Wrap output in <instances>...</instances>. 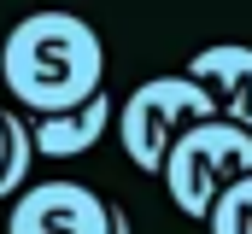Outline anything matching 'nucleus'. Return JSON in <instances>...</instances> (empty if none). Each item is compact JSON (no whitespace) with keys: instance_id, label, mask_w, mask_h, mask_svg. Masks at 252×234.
I'll return each mask as SVG.
<instances>
[{"instance_id":"nucleus-8","label":"nucleus","mask_w":252,"mask_h":234,"mask_svg":"<svg viewBox=\"0 0 252 234\" xmlns=\"http://www.w3.org/2000/svg\"><path fill=\"white\" fill-rule=\"evenodd\" d=\"M205 229L211 234H252V176H241L235 187H223L205 211Z\"/></svg>"},{"instance_id":"nucleus-10","label":"nucleus","mask_w":252,"mask_h":234,"mask_svg":"<svg viewBox=\"0 0 252 234\" xmlns=\"http://www.w3.org/2000/svg\"><path fill=\"white\" fill-rule=\"evenodd\" d=\"M0 164H6V117H0Z\"/></svg>"},{"instance_id":"nucleus-7","label":"nucleus","mask_w":252,"mask_h":234,"mask_svg":"<svg viewBox=\"0 0 252 234\" xmlns=\"http://www.w3.org/2000/svg\"><path fill=\"white\" fill-rule=\"evenodd\" d=\"M6 117V164H0V205L24 193V181L35 170V135H30V117L24 112H0Z\"/></svg>"},{"instance_id":"nucleus-9","label":"nucleus","mask_w":252,"mask_h":234,"mask_svg":"<svg viewBox=\"0 0 252 234\" xmlns=\"http://www.w3.org/2000/svg\"><path fill=\"white\" fill-rule=\"evenodd\" d=\"M112 234H129V211H118V205H112Z\"/></svg>"},{"instance_id":"nucleus-3","label":"nucleus","mask_w":252,"mask_h":234,"mask_svg":"<svg viewBox=\"0 0 252 234\" xmlns=\"http://www.w3.org/2000/svg\"><path fill=\"white\" fill-rule=\"evenodd\" d=\"M205 117H217V100L193 82L188 70H176V76H147L124 106H118V146H124V158L135 170L158 176L170 141H176L182 129H193V123H205Z\"/></svg>"},{"instance_id":"nucleus-2","label":"nucleus","mask_w":252,"mask_h":234,"mask_svg":"<svg viewBox=\"0 0 252 234\" xmlns=\"http://www.w3.org/2000/svg\"><path fill=\"white\" fill-rule=\"evenodd\" d=\"M158 176H164L170 205L193 223H205L211 199L223 187H235L241 176H252V129L229 123V117H205V123H193L170 141Z\"/></svg>"},{"instance_id":"nucleus-1","label":"nucleus","mask_w":252,"mask_h":234,"mask_svg":"<svg viewBox=\"0 0 252 234\" xmlns=\"http://www.w3.org/2000/svg\"><path fill=\"white\" fill-rule=\"evenodd\" d=\"M0 82L35 117L70 112L106 88V41L76 12H24L6 29Z\"/></svg>"},{"instance_id":"nucleus-5","label":"nucleus","mask_w":252,"mask_h":234,"mask_svg":"<svg viewBox=\"0 0 252 234\" xmlns=\"http://www.w3.org/2000/svg\"><path fill=\"white\" fill-rule=\"evenodd\" d=\"M188 76L217 100V117L252 129V47L247 41H211L188 58Z\"/></svg>"},{"instance_id":"nucleus-4","label":"nucleus","mask_w":252,"mask_h":234,"mask_svg":"<svg viewBox=\"0 0 252 234\" xmlns=\"http://www.w3.org/2000/svg\"><path fill=\"white\" fill-rule=\"evenodd\" d=\"M6 234H112V205L82 181H35L12 199Z\"/></svg>"},{"instance_id":"nucleus-6","label":"nucleus","mask_w":252,"mask_h":234,"mask_svg":"<svg viewBox=\"0 0 252 234\" xmlns=\"http://www.w3.org/2000/svg\"><path fill=\"white\" fill-rule=\"evenodd\" d=\"M112 100H106V88L94 94V100H82V106H70V112H53V117H30V135H35V158H47V164H70V158H82L106 129H112Z\"/></svg>"}]
</instances>
